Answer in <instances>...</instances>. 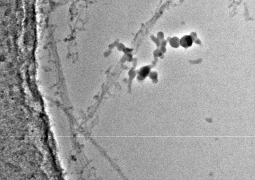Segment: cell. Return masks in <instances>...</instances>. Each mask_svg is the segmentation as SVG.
<instances>
[{
    "label": "cell",
    "mask_w": 255,
    "mask_h": 180,
    "mask_svg": "<svg viewBox=\"0 0 255 180\" xmlns=\"http://www.w3.org/2000/svg\"><path fill=\"white\" fill-rule=\"evenodd\" d=\"M193 43V39L189 35H186L182 37L180 40V44L183 47L188 48L192 46Z\"/></svg>",
    "instance_id": "cell-1"
},
{
    "label": "cell",
    "mask_w": 255,
    "mask_h": 180,
    "mask_svg": "<svg viewBox=\"0 0 255 180\" xmlns=\"http://www.w3.org/2000/svg\"><path fill=\"white\" fill-rule=\"evenodd\" d=\"M170 44L172 47L174 48H177L179 46L180 40L178 38H174L170 40Z\"/></svg>",
    "instance_id": "cell-2"
}]
</instances>
